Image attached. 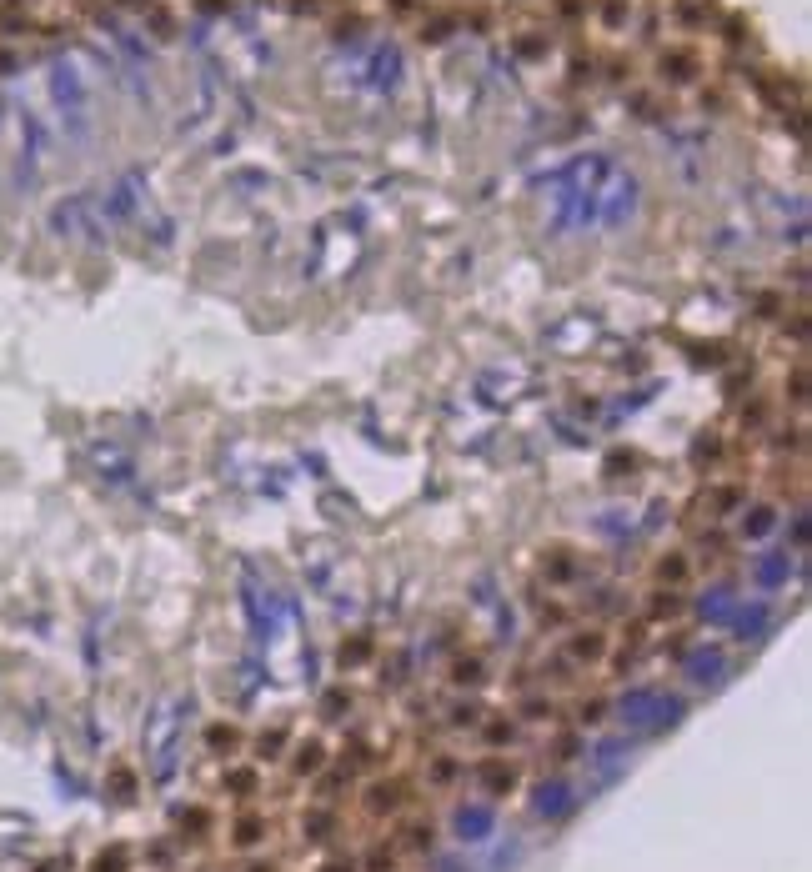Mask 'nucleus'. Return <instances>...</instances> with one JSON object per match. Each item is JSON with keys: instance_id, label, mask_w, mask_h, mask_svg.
Listing matches in <instances>:
<instances>
[{"instance_id": "obj_1", "label": "nucleus", "mask_w": 812, "mask_h": 872, "mask_svg": "<svg viewBox=\"0 0 812 872\" xmlns=\"http://www.w3.org/2000/svg\"><path fill=\"white\" fill-rule=\"evenodd\" d=\"M682 697H667V692H657V687H627L622 697H617V717L627 722V727H652V732H662V727H677L682 722Z\"/></svg>"}, {"instance_id": "obj_2", "label": "nucleus", "mask_w": 812, "mask_h": 872, "mask_svg": "<svg viewBox=\"0 0 812 872\" xmlns=\"http://www.w3.org/2000/svg\"><path fill=\"white\" fill-rule=\"evenodd\" d=\"M181 712H186V697H166L151 717V732H146V757H151V772L156 782H166L176 772V752H181Z\"/></svg>"}, {"instance_id": "obj_3", "label": "nucleus", "mask_w": 812, "mask_h": 872, "mask_svg": "<svg viewBox=\"0 0 812 872\" xmlns=\"http://www.w3.org/2000/svg\"><path fill=\"white\" fill-rule=\"evenodd\" d=\"M241 597H246V612H251V627H256V637L266 642V637L276 632V612H281V607H276V597H271V592H266V587L256 582V572H251V567L241 572Z\"/></svg>"}, {"instance_id": "obj_4", "label": "nucleus", "mask_w": 812, "mask_h": 872, "mask_svg": "<svg viewBox=\"0 0 812 872\" xmlns=\"http://www.w3.org/2000/svg\"><path fill=\"white\" fill-rule=\"evenodd\" d=\"M51 96L61 101V111H66L71 121H81L86 86H81V76H76V66H71V61H56V66H51Z\"/></svg>"}, {"instance_id": "obj_5", "label": "nucleus", "mask_w": 812, "mask_h": 872, "mask_svg": "<svg viewBox=\"0 0 812 872\" xmlns=\"http://www.w3.org/2000/svg\"><path fill=\"white\" fill-rule=\"evenodd\" d=\"M602 201H607V211H597L602 226H627V216H632V206H637V181L622 176V171H612V191H607Z\"/></svg>"}, {"instance_id": "obj_6", "label": "nucleus", "mask_w": 812, "mask_h": 872, "mask_svg": "<svg viewBox=\"0 0 812 872\" xmlns=\"http://www.w3.org/2000/svg\"><path fill=\"white\" fill-rule=\"evenodd\" d=\"M452 827H457V837H462V842H487V837H492V827H497V812H492L487 802H467V807H457Z\"/></svg>"}, {"instance_id": "obj_7", "label": "nucleus", "mask_w": 812, "mask_h": 872, "mask_svg": "<svg viewBox=\"0 0 812 872\" xmlns=\"http://www.w3.org/2000/svg\"><path fill=\"white\" fill-rule=\"evenodd\" d=\"M722 647H692L687 652V662H682V672L697 682V687H712V682H722Z\"/></svg>"}, {"instance_id": "obj_8", "label": "nucleus", "mask_w": 812, "mask_h": 872, "mask_svg": "<svg viewBox=\"0 0 812 872\" xmlns=\"http://www.w3.org/2000/svg\"><path fill=\"white\" fill-rule=\"evenodd\" d=\"M572 802H577V797H572V787H567V782H542V787H537V797H532V807H537L542 817H567V812H572Z\"/></svg>"}, {"instance_id": "obj_9", "label": "nucleus", "mask_w": 812, "mask_h": 872, "mask_svg": "<svg viewBox=\"0 0 812 872\" xmlns=\"http://www.w3.org/2000/svg\"><path fill=\"white\" fill-rule=\"evenodd\" d=\"M697 612H702V622H717V627H732V612H737V597H732L727 587H712V592H702V602H697Z\"/></svg>"}, {"instance_id": "obj_10", "label": "nucleus", "mask_w": 812, "mask_h": 872, "mask_svg": "<svg viewBox=\"0 0 812 872\" xmlns=\"http://www.w3.org/2000/svg\"><path fill=\"white\" fill-rule=\"evenodd\" d=\"M752 577H757L762 587H782V582L792 577V557H787V552H762V557L752 562Z\"/></svg>"}, {"instance_id": "obj_11", "label": "nucleus", "mask_w": 812, "mask_h": 872, "mask_svg": "<svg viewBox=\"0 0 812 872\" xmlns=\"http://www.w3.org/2000/svg\"><path fill=\"white\" fill-rule=\"evenodd\" d=\"M396 76H401V51H396V46H381L376 61H371V86H376V91H391Z\"/></svg>"}, {"instance_id": "obj_12", "label": "nucleus", "mask_w": 812, "mask_h": 872, "mask_svg": "<svg viewBox=\"0 0 812 872\" xmlns=\"http://www.w3.org/2000/svg\"><path fill=\"white\" fill-rule=\"evenodd\" d=\"M732 627L742 632V637H762L767 632V607L757 602V607H737L732 612Z\"/></svg>"}, {"instance_id": "obj_13", "label": "nucleus", "mask_w": 812, "mask_h": 872, "mask_svg": "<svg viewBox=\"0 0 812 872\" xmlns=\"http://www.w3.org/2000/svg\"><path fill=\"white\" fill-rule=\"evenodd\" d=\"M772 527H777V512H772V507H752V512L742 517V532H747V537H767Z\"/></svg>"}, {"instance_id": "obj_14", "label": "nucleus", "mask_w": 812, "mask_h": 872, "mask_svg": "<svg viewBox=\"0 0 812 872\" xmlns=\"http://www.w3.org/2000/svg\"><path fill=\"white\" fill-rule=\"evenodd\" d=\"M592 762H597V767H602V772H612V767H617V762H622V742H602V747H597V757H592Z\"/></svg>"}, {"instance_id": "obj_15", "label": "nucleus", "mask_w": 812, "mask_h": 872, "mask_svg": "<svg viewBox=\"0 0 812 872\" xmlns=\"http://www.w3.org/2000/svg\"><path fill=\"white\" fill-rule=\"evenodd\" d=\"M482 782L502 792V787H512V767H487V772H482Z\"/></svg>"}, {"instance_id": "obj_16", "label": "nucleus", "mask_w": 812, "mask_h": 872, "mask_svg": "<svg viewBox=\"0 0 812 872\" xmlns=\"http://www.w3.org/2000/svg\"><path fill=\"white\" fill-rule=\"evenodd\" d=\"M121 867H126V852H121V847H116L111 857H101V862H96V872H121Z\"/></svg>"}, {"instance_id": "obj_17", "label": "nucleus", "mask_w": 812, "mask_h": 872, "mask_svg": "<svg viewBox=\"0 0 812 872\" xmlns=\"http://www.w3.org/2000/svg\"><path fill=\"white\" fill-rule=\"evenodd\" d=\"M256 832H261V822H256V817H246V822H241V842H256Z\"/></svg>"}, {"instance_id": "obj_18", "label": "nucleus", "mask_w": 812, "mask_h": 872, "mask_svg": "<svg viewBox=\"0 0 812 872\" xmlns=\"http://www.w3.org/2000/svg\"><path fill=\"white\" fill-rule=\"evenodd\" d=\"M326 872H351V867H341V862H336V867H326Z\"/></svg>"}]
</instances>
